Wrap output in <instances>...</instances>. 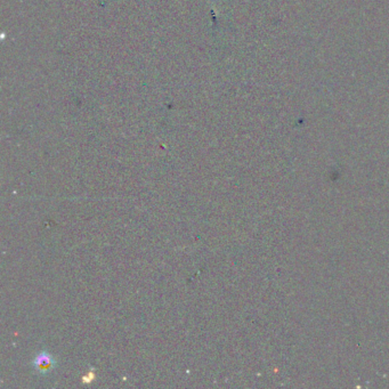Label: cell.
Returning <instances> with one entry per match:
<instances>
[{
  "mask_svg": "<svg viewBox=\"0 0 389 389\" xmlns=\"http://www.w3.org/2000/svg\"><path fill=\"white\" fill-rule=\"evenodd\" d=\"M34 370H37L39 373H42V375H46L53 370L54 365H55V360L54 357L50 355L47 352H42L40 354H38L36 356V359L32 362Z\"/></svg>",
  "mask_w": 389,
  "mask_h": 389,
  "instance_id": "cell-1",
  "label": "cell"
}]
</instances>
